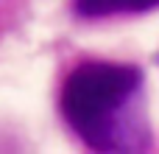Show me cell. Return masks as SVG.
Returning <instances> with one entry per match:
<instances>
[{
    "mask_svg": "<svg viewBox=\"0 0 159 154\" xmlns=\"http://www.w3.org/2000/svg\"><path fill=\"white\" fill-rule=\"evenodd\" d=\"M159 0H75L81 17H109V14H140L157 8Z\"/></svg>",
    "mask_w": 159,
    "mask_h": 154,
    "instance_id": "2",
    "label": "cell"
},
{
    "mask_svg": "<svg viewBox=\"0 0 159 154\" xmlns=\"http://www.w3.org/2000/svg\"><path fill=\"white\" fill-rule=\"evenodd\" d=\"M157 62H159V53H157Z\"/></svg>",
    "mask_w": 159,
    "mask_h": 154,
    "instance_id": "3",
    "label": "cell"
},
{
    "mask_svg": "<svg viewBox=\"0 0 159 154\" xmlns=\"http://www.w3.org/2000/svg\"><path fill=\"white\" fill-rule=\"evenodd\" d=\"M143 73L131 65L84 62L61 87V115L67 126L98 152H131L148 146L145 121H137L134 101Z\"/></svg>",
    "mask_w": 159,
    "mask_h": 154,
    "instance_id": "1",
    "label": "cell"
}]
</instances>
